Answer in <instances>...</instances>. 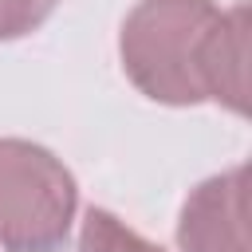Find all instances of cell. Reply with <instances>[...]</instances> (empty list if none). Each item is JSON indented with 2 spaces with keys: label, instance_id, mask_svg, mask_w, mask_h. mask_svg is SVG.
<instances>
[{
  "label": "cell",
  "instance_id": "cell-4",
  "mask_svg": "<svg viewBox=\"0 0 252 252\" xmlns=\"http://www.w3.org/2000/svg\"><path fill=\"white\" fill-rule=\"evenodd\" d=\"M75 252H165L161 244L138 236L126 220H118L106 209H87L83 228H79V248Z\"/></svg>",
  "mask_w": 252,
  "mask_h": 252
},
{
  "label": "cell",
  "instance_id": "cell-2",
  "mask_svg": "<svg viewBox=\"0 0 252 252\" xmlns=\"http://www.w3.org/2000/svg\"><path fill=\"white\" fill-rule=\"evenodd\" d=\"M79 189L71 169L28 138H0V248L63 252Z\"/></svg>",
  "mask_w": 252,
  "mask_h": 252
},
{
  "label": "cell",
  "instance_id": "cell-1",
  "mask_svg": "<svg viewBox=\"0 0 252 252\" xmlns=\"http://www.w3.org/2000/svg\"><path fill=\"white\" fill-rule=\"evenodd\" d=\"M126 79L161 106L220 102L248 114V8L217 0H138L118 32Z\"/></svg>",
  "mask_w": 252,
  "mask_h": 252
},
{
  "label": "cell",
  "instance_id": "cell-5",
  "mask_svg": "<svg viewBox=\"0 0 252 252\" xmlns=\"http://www.w3.org/2000/svg\"><path fill=\"white\" fill-rule=\"evenodd\" d=\"M59 0H0V43L24 39L47 24Z\"/></svg>",
  "mask_w": 252,
  "mask_h": 252
},
{
  "label": "cell",
  "instance_id": "cell-3",
  "mask_svg": "<svg viewBox=\"0 0 252 252\" xmlns=\"http://www.w3.org/2000/svg\"><path fill=\"white\" fill-rule=\"evenodd\" d=\"M181 252H248V169L232 165L189 189L177 217Z\"/></svg>",
  "mask_w": 252,
  "mask_h": 252
}]
</instances>
